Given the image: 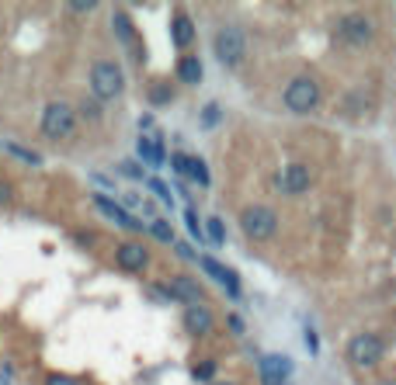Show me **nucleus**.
Returning <instances> with one entry per match:
<instances>
[{
    "label": "nucleus",
    "instance_id": "4be33fe9",
    "mask_svg": "<svg viewBox=\"0 0 396 385\" xmlns=\"http://www.w3.org/2000/svg\"><path fill=\"white\" fill-rule=\"evenodd\" d=\"M150 233L160 240V243H167V247H174V229H171V223L167 219H156V223L150 226Z\"/></svg>",
    "mask_w": 396,
    "mask_h": 385
},
{
    "label": "nucleus",
    "instance_id": "c85d7f7f",
    "mask_svg": "<svg viewBox=\"0 0 396 385\" xmlns=\"http://www.w3.org/2000/svg\"><path fill=\"white\" fill-rule=\"evenodd\" d=\"M97 8V0H70V11L73 14H91Z\"/></svg>",
    "mask_w": 396,
    "mask_h": 385
},
{
    "label": "nucleus",
    "instance_id": "ea45409f",
    "mask_svg": "<svg viewBox=\"0 0 396 385\" xmlns=\"http://www.w3.org/2000/svg\"><path fill=\"white\" fill-rule=\"evenodd\" d=\"M212 385H237V382H212Z\"/></svg>",
    "mask_w": 396,
    "mask_h": 385
},
{
    "label": "nucleus",
    "instance_id": "5701e85b",
    "mask_svg": "<svg viewBox=\"0 0 396 385\" xmlns=\"http://www.w3.org/2000/svg\"><path fill=\"white\" fill-rule=\"evenodd\" d=\"M146 188H150V191H153V195H156L163 205H174V195H171V188H167L160 177H150V181H146Z\"/></svg>",
    "mask_w": 396,
    "mask_h": 385
},
{
    "label": "nucleus",
    "instance_id": "72a5a7b5",
    "mask_svg": "<svg viewBox=\"0 0 396 385\" xmlns=\"http://www.w3.org/2000/svg\"><path fill=\"white\" fill-rule=\"evenodd\" d=\"M80 112H84V119H97V115H101V104L91 97V101H84V108H80Z\"/></svg>",
    "mask_w": 396,
    "mask_h": 385
},
{
    "label": "nucleus",
    "instance_id": "6ab92c4d",
    "mask_svg": "<svg viewBox=\"0 0 396 385\" xmlns=\"http://www.w3.org/2000/svg\"><path fill=\"white\" fill-rule=\"evenodd\" d=\"M111 28H115V35L122 42H132L136 38V28H132V18L126 11H115V18H111Z\"/></svg>",
    "mask_w": 396,
    "mask_h": 385
},
{
    "label": "nucleus",
    "instance_id": "ddd939ff",
    "mask_svg": "<svg viewBox=\"0 0 396 385\" xmlns=\"http://www.w3.org/2000/svg\"><path fill=\"white\" fill-rule=\"evenodd\" d=\"M136 153L143 163H150V167H160V163H167V149H163V139L160 132H143L136 139Z\"/></svg>",
    "mask_w": 396,
    "mask_h": 385
},
{
    "label": "nucleus",
    "instance_id": "473e14b6",
    "mask_svg": "<svg viewBox=\"0 0 396 385\" xmlns=\"http://www.w3.org/2000/svg\"><path fill=\"white\" fill-rule=\"evenodd\" d=\"M45 385H80L77 378H70V375H60V371H56V375H49L45 378Z\"/></svg>",
    "mask_w": 396,
    "mask_h": 385
},
{
    "label": "nucleus",
    "instance_id": "b1692460",
    "mask_svg": "<svg viewBox=\"0 0 396 385\" xmlns=\"http://www.w3.org/2000/svg\"><path fill=\"white\" fill-rule=\"evenodd\" d=\"M191 378L195 382H216V361H198L191 368Z\"/></svg>",
    "mask_w": 396,
    "mask_h": 385
},
{
    "label": "nucleus",
    "instance_id": "aec40b11",
    "mask_svg": "<svg viewBox=\"0 0 396 385\" xmlns=\"http://www.w3.org/2000/svg\"><path fill=\"white\" fill-rule=\"evenodd\" d=\"M205 236L212 247H226V226H222V219L219 215H209V223H205Z\"/></svg>",
    "mask_w": 396,
    "mask_h": 385
},
{
    "label": "nucleus",
    "instance_id": "f03ea898",
    "mask_svg": "<svg viewBox=\"0 0 396 385\" xmlns=\"http://www.w3.org/2000/svg\"><path fill=\"white\" fill-rule=\"evenodd\" d=\"M126 87V77H122V66L115 60H97L91 66V90H94V101H111L119 97Z\"/></svg>",
    "mask_w": 396,
    "mask_h": 385
},
{
    "label": "nucleus",
    "instance_id": "f704fd0d",
    "mask_svg": "<svg viewBox=\"0 0 396 385\" xmlns=\"http://www.w3.org/2000/svg\"><path fill=\"white\" fill-rule=\"evenodd\" d=\"M126 177H136V181H143V167H136V163H122V167H119Z\"/></svg>",
    "mask_w": 396,
    "mask_h": 385
},
{
    "label": "nucleus",
    "instance_id": "39448f33",
    "mask_svg": "<svg viewBox=\"0 0 396 385\" xmlns=\"http://www.w3.org/2000/svg\"><path fill=\"white\" fill-rule=\"evenodd\" d=\"M286 108L292 115H310L320 108V84L313 77H296L286 87Z\"/></svg>",
    "mask_w": 396,
    "mask_h": 385
},
{
    "label": "nucleus",
    "instance_id": "4468645a",
    "mask_svg": "<svg viewBox=\"0 0 396 385\" xmlns=\"http://www.w3.org/2000/svg\"><path fill=\"white\" fill-rule=\"evenodd\" d=\"M292 358H286V354H261V361H257V371H261V378H278V382H289V375H292Z\"/></svg>",
    "mask_w": 396,
    "mask_h": 385
},
{
    "label": "nucleus",
    "instance_id": "1a4fd4ad",
    "mask_svg": "<svg viewBox=\"0 0 396 385\" xmlns=\"http://www.w3.org/2000/svg\"><path fill=\"white\" fill-rule=\"evenodd\" d=\"M115 264H119L126 274H143L146 264H150V250H146L139 240H126V243L115 250Z\"/></svg>",
    "mask_w": 396,
    "mask_h": 385
},
{
    "label": "nucleus",
    "instance_id": "2f4dec72",
    "mask_svg": "<svg viewBox=\"0 0 396 385\" xmlns=\"http://www.w3.org/2000/svg\"><path fill=\"white\" fill-rule=\"evenodd\" d=\"M226 326H230V334H233V337H240L244 330H247V326H244V319H240L237 312H233V316H226Z\"/></svg>",
    "mask_w": 396,
    "mask_h": 385
},
{
    "label": "nucleus",
    "instance_id": "7c9ffc66",
    "mask_svg": "<svg viewBox=\"0 0 396 385\" xmlns=\"http://www.w3.org/2000/svg\"><path fill=\"white\" fill-rule=\"evenodd\" d=\"M303 337H306V347H310V354L316 358V354H320V337H316V330H313V326H306V334H303Z\"/></svg>",
    "mask_w": 396,
    "mask_h": 385
},
{
    "label": "nucleus",
    "instance_id": "e433bc0d",
    "mask_svg": "<svg viewBox=\"0 0 396 385\" xmlns=\"http://www.w3.org/2000/svg\"><path fill=\"white\" fill-rule=\"evenodd\" d=\"M261 385H292V382H278V378H261Z\"/></svg>",
    "mask_w": 396,
    "mask_h": 385
},
{
    "label": "nucleus",
    "instance_id": "4c0bfd02",
    "mask_svg": "<svg viewBox=\"0 0 396 385\" xmlns=\"http://www.w3.org/2000/svg\"><path fill=\"white\" fill-rule=\"evenodd\" d=\"M375 385H396V378H382V382H375Z\"/></svg>",
    "mask_w": 396,
    "mask_h": 385
},
{
    "label": "nucleus",
    "instance_id": "412c9836",
    "mask_svg": "<svg viewBox=\"0 0 396 385\" xmlns=\"http://www.w3.org/2000/svg\"><path fill=\"white\" fill-rule=\"evenodd\" d=\"M188 177H191V181H198V188H209V184H212L205 160H198V156H191V171H188Z\"/></svg>",
    "mask_w": 396,
    "mask_h": 385
},
{
    "label": "nucleus",
    "instance_id": "58836bf2",
    "mask_svg": "<svg viewBox=\"0 0 396 385\" xmlns=\"http://www.w3.org/2000/svg\"><path fill=\"white\" fill-rule=\"evenodd\" d=\"M0 385H11V382H8V371H0Z\"/></svg>",
    "mask_w": 396,
    "mask_h": 385
},
{
    "label": "nucleus",
    "instance_id": "f8f14e48",
    "mask_svg": "<svg viewBox=\"0 0 396 385\" xmlns=\"http://www.w3.org/2000/svg\"><path fill=\"white\" fill-rule=\"evenodd\" d=\"M94 205L111 219V223H119L122 229H132V233H143V219H132L129 212H126V205H119V201H111V198H104V195H94Z\"/></svg>",
    "mask_w": 396,
    "mask_h": 385
},
{
    "label": "nucleus",
    "instance_id": "20e7f679",
    "mask_svg": "<svg viewBox=\"0 0 396 385\" xmlns=\"http://www.w3.org/2000/svg\"><path fill=\"white\" fill-rule=\"evenodd\" d=\"M212 49H216V60H219L222 66H237V63L244 60V52H247V35H244V28L222 25V28L216 32V38H212Z\"/></svg>",
    "mask_w": 396,
    "mask_h": 385
},
{
    "label": "nucleus",
    "instance_id": "7ed1b4c3",
    "mask_svg": "<svg viewBox=\"0 0 396 385\" xmlns=\"http://www.w3.org/2000/svg\"><path fill=\"white\" fill-rule=\"evenodd\" d=\"M348 361L358 368V371H369V368H375L382 358H386V340L379 337V334H355L351 340H348Z\"/></svg>",
    "mask_w": 396,
    "mask_h": 385
},
{
    "label": "nucleus",
    "instance_id": "9b49d317",
    "mask_svg": "<svg viewBox=\"0 0 396 385\" xmlns=\"http://www.w3.org/2000/svg\"><path fill=\"white\" fill-rule=\"evenodd\" d=\"M198 260V267L202 271H209V278H216L226 292H230V299H240V278L226 267V264H219V260H212V257H195Z\"/></svg>",
    "mask_w": 396,
    "mask_h": 385
},
{
    "label": "nucleus",
    "instance_id": "bb28decb",
    "mask_svg": "<svg viewBox=\"0 0 396 385\" xmlns=\"http://www.w3.org/2000/svg\"><path fill=\"white\" fill-rule=\"evenodd\" d=\"M150 292L156 295V302H178V295H174L171 282H156V285H150Z\"/></svg>",
    "mask_w": 396,
    "mask_h": 385
},
{
    "label": "nucleus",
    "instance_id": "c9c22d12",
    "mask_svg": "<svg viewBox=\"0 0 396 385\" xmlns=\"http://www.w3.org/2000/svg\"><path fill=\"white\" fill-rule=\"evenodd\" d=\"M11 195H14V191H11V181H0V205H8Z\"/></svg>",
    "mask_w": 396,
    "mask_h": 385
},
{
    "label": "nucleus",
    "instance_id": "dca6fc26",
    "mask_svg": "<svg viewBox=\"0 0 396 385\" xmlns=\"http://www.w3.org/2000/svg\"><path fill=\"white\" fill-rule=\"evenodd\" d=\"M171 42H174L178 49H188V45L195 42V21H191L185 11H178V14L171 18Z\"/></svg>",
    "mask_w": 396,
    "mask_h": 385
},
{
    "label": "nucleus",
    "instance_id": "9d476101",
    "mask_svg": "<svg viewBox=\"0 0 396 385\" xmlns=\"http://www.w3.org/2000/svg\"><path fill=\"white\" fill-rule=\"evenodd\" d=\"M181 323H185V330L191 337H209L212 330H216V316H212V309L202 302V306H188L185 309V316H181Z\"/></svg>",
    "mask_w": 396,
    "mask_h": 385
},
{
    "label": "nucleus",
    "instance_id": "423d86ee",
    "mask_svg": "<svg viewBox=\"0 0 396 385\" xmlns=\"http://www.w3.org/2000/svg\"><path fill=\"white\" fill-rule=\"evenodd\" d=\"M240 226H244V233H247L251 240H271V236L278 233V215H275V208H268V205H251V208H244V215H240Z\"/></svg>",
    "mask_w": 396,
    "mask_h": 385
},
{
    "label": "nucleus",
    "instance_id": "6e6552de",
    "mask_svg": "<svg viewBox=\"0 0 396 385\" xmlns=\"http://www.w3.org/2000/svg\"><path fill=\"white\" fill-rule=\"evenodd\" d=\"M310 184H313V174L299 160L286 163V171L278 174V191H286V195H303V191H310Z\"/></svg>",
    "mask_w": 396,
    "mask_h": 385
},
{
    "label": "nucleus",
    "instance_id": "c756f323",
    "mask_svg": "<svg viewBox=\"0 0 396 385\" xmlns=\"http://www.w3.org/2000/svg\"><path fill=\"white\" fill-rule=\"evenodd\" d=\"M202 122H205V125H216V122H219V104H216V101H209V104H205Z\"/></svg>",
    "mask_w": 396,
    "mask_h": 385
},
{
    "label": "nucleus",
    "instance_id": "0eeeda50",
    "mask_svg": "<svg viewBox=\"0 0 396 385\" xmlns=\"http://www.w3.org/2000/svg\"><path fill=\"white\" fill-rule=\"evenodd\" d=\"M337 35H341V42H348V45L362 49V45H369V42H372L375 25H372V18H369V14H345V18H341V25H337Z\"/></svg>",
    "mask_w": 396,
    "mask_h": 385
},
{
    "label": "nucleus",
    "instance_id": "2eb2a0df",
    "mask_svg": "<svg viewBox=\"0 0 396 385\" xmlns=\"http://www.w3.org/2000/svg\"><path fill=\"white\" fill-rule=\"evenodd\" d=\"M171 288H174L178 302H188V306H202V299H205L202 285H198V282H191L188 274H178V278H171Z\"/></svg>",
    "mask_w": 396,
    "mask_h": 385
},
{
    "label": "nucleus",
    "instance_id": "a211bd4d",
    "mask_svg": "<svg viewBox=\"0 0 396 385\" xmlns=\"http://www.w3.org/2000/svg\"><path fill=\"white\" fill-rule=\"evenodd\" d=\"M146 97H150L153 108H167V104H174V87L167 84V80H156V84L146 90Z\"/></svg>",
    "mask_w": 396,
    "mask_h": 385
},
{
    "label": "nucleus",
    "instance_id": "a878e982",
    "mask_svg": "<svg viewBox=\"0 0 396 385\" xmlns=\"http://www.w3.org/2000/svg\"><path fill=\"white\" fill-rule=\"evenodd\" d=\"M4 149H8V153H14V156H18V160H21V163H32V167H38V163H42V160H38V153H35V149H21V146H14V142H8V146H4Z\"/></svg>",
    "mask_w": 396,
    "mask_h": 385
},
{
    "label": "nucleus",
    "instance_id": "f257e3e1",
    "mask_svg": "<svg viewBox=\"0 0 396 385\" xmlns=\"http://www.w3.org/2000/svg\"><path fill=\"white\" fill-rule=\"evenodd\" d=\"M77 132V112H73V104L67 101H49L42 108V136L52 139V142H60V139H73Z\"/></svg>",
    "mask_w": 396,
    "mask_h": 385
},
{
    "label": "nucleus",
    "instance_id": "cd10ccee",
    "mask_svg": "<svg viewBox=\"0 0 396 385\" xmlns=\"http://www.w3.org/2000/svg\"><path fill=\"white\" fill-rule=\"evenodd\" d=\"M167 163H171L181 177H188V171H191V156L188 153H171V160H167Z\"/></svg>",
    "mask_w": 396,
    "mask_h": 385
},
{
    "label": "nucleus",
    "instance_id": "393cba45",
    "mask_svg": "<svg viewBox=\"0 0 396 385\" xmlns=\"http://www.w3.org/2000/svg\"><path fill=\"white\" fill-rule=\"evenodd\" d=\"M185 226H188V233H191V240H198V243H205V229L198 226V212H195V208H188V212H185Z\"/></svg>",
    "mask_w": 396,
    "mask_h": 385
},
{
    "label": "nucleus",
    "instance_id": "f3484780",
    "mask_svg": "<svg viewBox=\"0 0 396 385\" xmlns=\"http://www.w3.org/2000/svg\"><path fill=\"white\" fill-rule=\"evenodd\" d=\"M174 73H178V80H181V84H202V77H205V70H202V60H198V56H181Z\"/></svg>",
    "mask_w": 396,
    "mask_h": 385
}]
</instances>
